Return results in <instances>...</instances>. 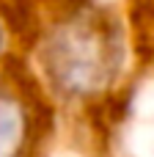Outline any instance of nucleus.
<instances>
[{
  "mask_svg": "<svg viewBox=\"0 0 154 157\" xmlns=\"http://www.w3.org/2000/svg\"><path fill=\"white\" fill-rule=\"evenodd\" d=\"M25 110L17 99L0 94V157H17L25 144Z\"/></svg>",
  "mask_w": 154,
  "mask_h": 157,
  "instance_id": "nucleus-1",
  "label": "nucleus"
},
{
  "mask_svg": "<svg viewBox=\"0 0 154 157\" xmlns=\"http://www.w3.org/2000/svg\"><path fill=\"white\" fill-rule=\"evenodd\" d=\"M0 44H3V33H0Z\"/></svg>",
  "mask_w": 154,
  "mask_h": 157,
  "instance_id": "nucleus-2",
  "label": "nucleus"
}]
</instances>
